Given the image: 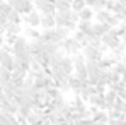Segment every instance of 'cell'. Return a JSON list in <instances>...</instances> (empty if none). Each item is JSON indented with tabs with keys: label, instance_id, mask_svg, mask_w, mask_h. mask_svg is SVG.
Returning a JSON list of instances; mask_svg holds the SVG:
<instances>
[{
	"label": "cell",
	"instance_id": "cell-26",
	"mask_svg": "<svg viewBox=\"0 0 126 125\" xmlns=\"http://www.w3.org/2000/svg\"><path fill=\"white\" fill-rule=\"evenodd\" d=\"M111 70H112V72H118V74H121V75L126 74V67H125V63L121 62V60H118V62L114 63V65L111 67Z\"/></svg>",
	"mask_w": 126,
	"mask_h": 125
},
{
	"label": "cell",
	"instance_id": "cell-12",
	"mask_svg": "<svg viewBox=\"0 0 126 125\" xmlns=\"http://www.w3.org/2000/svg\"><path fill=\"white\" fill-rule=\"evenodd\" d=\"M73 40L79 43L80 46H85V45H89V34L82 33L80 29H75L73 31Z\"/></svg>",
	"mask_w": 126,
	"mask_h": 125
},
{
	"label": "cell",
	"instance_id": "cell-34",
	"mask_svg": "<svg viewBox=\"0 0 126 125\" xmlns=\"http://www.w3.org/2000/svg\"><path fill=\"white\" fill-rule=\"evenodd\" d=\"M118 96H119L121 100H125V101H126V87L123 89V91H121V93H119V94H118Z\"/></svg>",
	"mask_w": 126,
	"mask_h": 125
},
{
	"label": "cell",
	"instance_id": "cell-17",
	"mask_svg": "<svg viewBox=\"0 0 126 125\" xmlns=\"http://www.w3.org/2000/svg\"><path fill=\"white\" fill-rule=\"evenodd\" d=\"M77 29H80L85 34H92V21H80L77 22Z\"/></svg>",
	"mask_w": 126,
	"mask_h": 125
},
{
	"label": "cell",
	"instance_id": "cell-21",
	"mask_svg": "<svg viewBox=\"0 0 126 125\" xmlns=\"http://www.w3.org/2000/svg\"><path fill=\"white\" fill-rule=\"evenodd\" d=\"M7 21L10 22H17V24H21L22 22V14L19 10H16V9H12L9 14H7Z\"/></svg>",
	"mask_w": 126,
	"mask_h": 125
},
{
	"label": "cell",
	"instance_id": "cell-13",
	"mask_svg": "<svg viewBox=\"0 0 126 125\" xmlns=\"http://www.w3.org/2000/svg\"><path fill=\"white\" fill-rule=\"evenodd\" d=\"M92 120H94V122H99V124L107 125V122H109L107 111H106V110H97V111H95V113L92 115Z\"/></svg>",
	"mask_w": 126,
	"mask_h": 125
},
{
	"label": "cell",
	"instance_id": "cell-31",
	"mask_svg": "<svg viewBox=\"0 0 126 125\" xmlns=\"http://www.w3.org/2000/svg\"><path fill=\"white\" fill-rule=\"evenodd\" d=\"M10 10H12V5H10V3H9V2H5V0H3V2H2V3H0V12H2V14H5V16H7V14H9V12H10Z\"/></svg>",
	"mask_w": 126,
	"mask_h": 125
},
{
	"label": "cell",
	"instance_id": "cell-14",
	"mask_svg": "<svg viewBox=\"0 0 126 125\" xmlns=\"http://www.w3.org/2000/svg\"><path fill=\"white\" fill-rule=\"evenodd\" d=\"M70 104H72V106L75 108V111H84L85 108H87V106H85L84 98H82L80 94H75V98H73V100L70 101Z\"/></svg>",
	"mask_w": 126,
	"mask_h": 125
},
{
	"label": "cell",
	"instance_id": "cell-24",
	"mask_svg": "<svg viewBox=\"0 0 126 125\" xmlns=\"http://www.w3.org/2000/svg\"><path fill=\"white\" fill-rule=\"evenodd\" d=\"M44 91H46V96H48L49 100H51V98H56V96H60V94H62V93H60V89H58L56 86H49V87H46Z\"/></svg>",
	"mask_w": 126,
	"mask_h": 125
},
{
	"label": "cell",
	"instance_id": "cell-23",
	"mask_svg": "<svg viewBox=\"0 0 126 125\" xmlns=\"http://www.w3.org/2000/svg\"><path fill=\"white\" fill-rule=\"evenodd\" d=\"M10 81V70H7L5 67L0 65V86H3L5 82Z\"/></svg>",
	"mask_w": 126,
	"mask_h": 125
},
{
	"label": "cell",
	"instance_id": "cell-28",
	"mask_svg": "<svg viewBox=\"0 0 126 125\" xmlns=\"http://www.w3.org/2000/svg\"><path fill=\"white\" fill-rule=\"evenodd\" d=\"M26 77V72L22 69H12L10 70V79H24Z\"/></svg>",
	"mask_w": 126,
	"mask_h": 125
},
{
	"label": "cell",
	"instance_id": "cell-36",
	"mask_svg": "<svg viewBox=\"0 0 126 125\" xmlns=\"http://www.w3.org/2000/svg\"><path fill=\"white\" fill-rule=\"evenodd\" d=\"M121 43H125V45H126V31L121 34Z\"/></svg>",
	"mask_w": 126,
	"mask_h": 125
},
{
	"label": "cell",
	"instance_id": "cell-6",
	"mask_svg": "<svg viewBox=\"0 0 126 125\" xmlns=\"http://www.w3.org/2000/svg\"><path fill=\"white\" fill-rule=\"evenodd\" d=\"M60 67L63 69V72H65L66 75L73 74V60H72V57L65 53V55H63V58L60 60Z\"/></svg>",
	"mask_w": 126,
	"mask_h": 125
},
{
	"label": "cell",
	"instance_id": "cell-11",
	"mask_svg": "<svg viewBox=\"0 0 126 125\" xmlns=\"http://www.w3.org/2000/svg\"><path fill=\"white\" fill-rule=\"evenodd\" d=\"M39 26H41L43 29H51V27H55V17H53L51 14H44V16H41Z\"/></svg>",
	"mask_w": 126,
	"mask_h": 125
},
{
	"label": "cell",
	"instance_id": "cell-5",
	"mask_svg": "<svg viewBox=\"0 0 126 125\" xmlns=\"http://www.w3.org/2000/svg\"><path fill=\"white\" fill-rule=\"evenodd\" d=\"M0 50H2V48H0ZM0 65L5 67L7 70H12V69H14V57H12L10 51L2 50V53H0Z\"/></svg>",
	"mask_w": 126,
	"mask_h": 125
},
{
	"label": "cell",
	"instance_id": "cell-8",
	"mask_svg": "<svg viewBox=\"0 0 126 125\" xmlns=\"http://www.w3.org/2000/svg\"><path fill=\"white\" fill-rule=\"evenodd\" d=\"M111 27H109V24L107 22H92V34H95V36H102L106 31H109Z\"/></svg>",
	"mask_w": 126,
	"mask_h": 125
},
{
	"label": "cell",
	"instance_id": "cell-20",
	"mask_svg": "<svg viewBox=\"0 0 126 125\" xmlns=\"http://www.w3.org/2000/svg\"><path fill=\"white\" fill-rule=\"evenodd\" d=\"M39 31H38V27H31V26H26V29H24V36L27 38V40H36V38H39Z\"/></svg>",
	"mask_w": 126,
	"mask_h": 125
},
{
	"label": "cell",
	"instance_id": "cell-16",
	"mask_svg": "<svg viewBox=\"0 0 126 125\" xmlns=\"http://www.w3.org/2000/svg\"><path fill=\"white\" fill-rule=\"evenodd\" d=\"M27 38L26 36H21V34H17V38H16V41L12 45V51L14 50H26V46H27Z\"/></svg>",
	"mask_w": 126,
	"mask_h": 125
},
{
	"label": "cell",
	"instance_id": "cell-25",
	"mask_svg": "<svg viewBox=\"0 0 126 125\" xmlns=\"http://www.w3.org/2000/svg\"><path fill=\"white\" fill-rule=\"evenodd\" d=\"M84 7H85V0H72V2H70V9L75 10V12L82 10Z\"/></svg>",
	"mask_w": 126,
	"mask_h": 125
},
{
	"label": "cell",
	"instance_id": "cell-29",
	"mask_svg": "<svg viewBox=\"0 0 126 125\" xmlns=\"http://www.w3.org/2000/svg\"><path fill=\"white\" fill-rule=\"evenodd\" d=\"M73 72H75L73 75H75L79 81H82V82L87 81V75H89V74H87V69H85V67H84V69H79V70H73Z\"/></svg>",
	"mask_w": 126,
	"mask_h": 125
},
{
	"label": "cell",
	"instance_id": "cell-3",
	"mask_svg": "<svg viewBox=\"0 0 126 125\" xmlns=\"http://www.w3.org/2000/svg\"><path fill=\"white\" fill-rule=\"evenodd\" d=\"M22 21L26 22V26H31V27H39V21H41V14L32 9L31 12L27 14H22Z\"/></svg>",
	"mask_w": 126,
	"mask_h": 125
},
{
	"label": "cell",
	"instance_id": "cell-19",
	"mask_svg": "<svg viewBox=\"0 0 126 125\" xmlns=\"http://www.w3.org/2000/svg\"><path fill=\"white\" fill-rule=\"evenodd\" d=\"M66 104V101L63 100V96H56V98H51L49 100V108H55V110H62L63 106Z\"/></svg>",
	"mask_w": 126,
	"mask_h": 125
},
{
	"label": "cell",
	"instance_id": "cell-4",
	"mask_svg": "<svg viewBox=\"0 0 126 125\" xmlns=\"http://www.w3.org/2000/svg\"><path fill=\"white\" fill-rule=\"evenodd\" d=\"M82 55H84L85 60H99V58L102 57V55L99 53V50L94 48V46H90V45L82 46Z\"/></svg>",
	"mask_w": 126,
	"mask_h": 125
},
{
	"label": "cell",
	"instance_id": "cell-30",
	"mask_svg": "<svg viewBox=\"0 0 126 125\" xmlns=\"http://www.w3.org/2000/svg\"><path fill=\"white\" fill-rule=\"evenodd\" d=\"M66 17H68V21H72V22H79L80 21V17H79V12H75V10H66Z\"/></svg>",
	"mask_w": 126,
	"mask_h": 125
},
{
	"label": "cell",
	"instance_id": "cell-32",
	"mask_svg": "<svg viewBox=\"0 0 126 125\" xmlns=\"http://www.w3.org/2000/svg\"><path fill=\"white\" fill-rule=\"evenodd\" d=\"M7 24V16L0 12V29H3V26Z\"/></svg>",
	"mask_w": 126,
	"mask_h": 125
},
{
	"label": "cell",
	"instance_id": "cell-18",
	"mask_svg": "<svg viewBox=\"0 0 126 125\" xmlns=\"http://www.w3.org/2000/svg\"><path fill=\"white\" fill-rule=\"evenodd\" d=\"M79 17H80L82 21H92V19H94V10L85 5L82 10H79Z\"/></svg>",
	"mask_w": 126,
	"mask_h": 125
},
{
	"label": "cell",
	"instance_id": "cell-10",
	"mask_svg": "<svg viewBox=\"0 0 126 125\" xmlns=\"http://www.w3.org/2000/svg\"><path fill=\"white\" fill-rule=\"evenodd\" d=\"M36 10H38V12H39L41 16H44V14H51V16H53V14L56 12L53 0H48V2H44V3H43V5H39V7H38Z\"/></svg>",
	"mask_w": 126,
	"mask_h": 125
},
{
	"label": "cell",
	"instance_id": "cell-22",
	"mask_svg": "<svg viewBox=\"0 0 126 125\" xmlns=\"http://www.w3.org/2000/svg\"><path fill=\"white\" fill-rule=\"evenodd\" d=\"M109 16H111V12L106 10V9L99 10V12H94V17H95V21H97V22H107Z\"/></svg>",
	"mask_w": 126,
	"mask_h": 125
},
{
	"label": "cell",
	"instance_id": "cell-35",
	"mask_svg": "<svg viewBox=\"0 0 126 125\" xmlns=\"http://www.w3.org/2000/svg\"><path fill=\"white\" fill-rule=\"evenodd\" d=\"M3 45V29H0V46Z\"/></svg>",
	"mask_w": 126,
	"mask_h": 125
},
{
	"label": "cell",
	"instance_id": "cell-27",
	"mask_svg": "<svg viewBox=\"0 0 126 125\" xmlns=\"http://www.w3.org/2000/svg\"><path fill=\"white\" fill-rule=\"evenodd\" d=\"M119 22H121L119 16H118V14H114V12H111V16H109V19H107V24H109V27H116Z\"/></svg>",
	"mask_w": 126,
	"mask_h": 125
},
{
	"label": "cell",
	"instance_id": "cell-15",
	"mask_svg": "<svg viewBox=\"0 0 126 125\" xmlns=\"http://www.w3.org/2000/svg\"><path fill=\"white\" fill-rule=\"evenodd\" d=\"M21 24H17V22H10L7 21V24L3 26V33H12V34H21Z\"/></svg>",
	"mask_w": 126,
	"mask_h": 125
},
{
	"label": "cell",
	"instance_id": "cell-9",
	"mask_svg": "<svg viewBox=\"0 0 126 125\" xmlns=\"http://www.w3.org/2000/svg\"><path fill=\"white\" fill-rule=\"evenodd\" d=\"M68 86H70V91L73 94H80V89H82V81H79L73 74L68 75Z\"/></svg>",
	"mask_w": 126,
	"mask_h": 125
},
{
	"label": "cell",
	"instance_id": "cell-1",
	"mask_svg": "<svg viewBox=\"0 0 126 125\" xmlns=\"http://www.w3.org/2000/svg\"><path fill=\"white\" fill-rule=\"evenodd\" d=\"M101 43H102V45H106L109 50H112V48H116V46L121 43V38L116 34L114 27H111L109 31H106L104 34L101 36Z\"/></svg>",
	"mask_w": 126,
	"mask_h": 125
},
{
	"label": "cell",
	"instance_id": "cell-33",
	"mask_svg": "<svg viewBox=\"0 0 126 125\" xmlns=\"http://www.w3.org/2000/svg\"><path fill=\"white\" fill-rule=\"evenodd\" d=\"M95 2H97V0H85V5H87V7H90V9H92V7H94V5H95Z\"/></svg>",
	"mask_w": 126,
	"mask_h": 125
},
{
	"label": "cell",
	"instance_id": "cell-7",
	"mask_svg": "<svg viewBox=\"0 0 126 125\" xmlns=\"http://www.w3.org/2000/svg\"><path fill=\"white\" fill-rule=\"evenodd\" d=\"M43 48V41L39 38H36V40H29L27 41V46H26V50L31 53V55H36L38 51H41Z\"/></svg>",
	"mask_w": 126,
	"mask_h": 125
},
{
	"label": "cell",
	"instance_id": "cell-37",
	"mask_svg": "<svg viewBox=\"0 0 126 125\" xmlns=\"http://www.w3.org/2000/svg\"><path fill=\"white\" fill-rule=\"evenodd\" d=\"M121 22H123V24H125V26H126V17H125V19H123V21H121Z\"/></svg>",
	"mask_w": 126,
	"mask_h": 125
},
{
	"label": "cell",
	"instance_id": "cell-38",
	"mask_svg": "<svg viewBox=\"0 0 126 125\" xmlns=\"http://www.w3.org/2000/svg\"><path fill=\"white\" fill-rule=\"evenodd\" d=\"M2 2H3V0H0V3H2Z\"/></svg>",
	"mask_w": 126,
	"mask_h": 125
},
{
	"label": "cell",
	"instance_id": "cell-2",
	"mask_svg": "<svg viewBox=\"0 0 126 125\" xmlns=\"http://www.w3.org/2000/svg\"><path fill=\"white\" fill-rule=\"evenodd\" d=\"M62 48H63V51H65L66 55H75V53H79V51L82 50V46L73 40V36H66L62 43Z\"/></svg>",
	"mask_w": 126,
	"mask_h": 125
}]
</instances>
